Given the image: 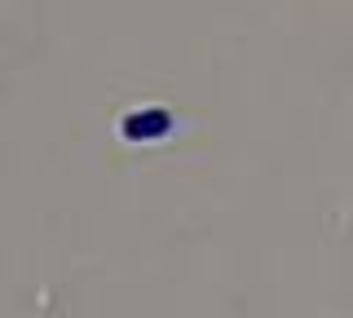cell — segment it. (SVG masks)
<instances>
[{
    "instance_id": "6da1fadb",
    "label": "cell",
    "mask_w": 353,
    "mask_h": 318,
    "mask_svg": "<svg viewBox=\"0 0 353 318\" xmlns=\"http://www.w3.org/2000/svg\"><path fill=\"white\" fill-rule=\"evenodd\" d=\"M124 133H128V137H141V133H168V119H163V115H146V124H141V119L132 115Z\"/></svg>"
}]
</instances>
